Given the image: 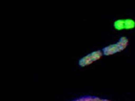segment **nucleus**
<instances>
[{"label": "nucleus", "instance_id": "1", "mask_svg": "<svg viewBox=\"0 0 135 101\" xmlns=\"http://www.w3.org/2000/svg\"><path fill=\"white\" fill-rule=\"evenodd\" d=\"M74 101H109L105 99H100L99 98L95 97H81L78 99L74 100Z\"/></svg>", "mask_w": 135, "mask_h": 101}]
</instances>
